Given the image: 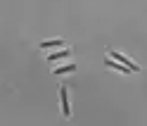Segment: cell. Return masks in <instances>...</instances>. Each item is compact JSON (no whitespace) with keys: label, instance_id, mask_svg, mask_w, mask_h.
Instances as JSON below:
<instances>
[{"label":"cell","instance_id":"obj_1","mask_svg":"<svg viewBox=\"0 0 147 126\" xmlns=\"http://www.w3.org/2000/svg\"><path fill=\"white\" fill-rule=\"evenodd\" d=\"M109 57H112L114 62H119V64H123V67H126L128 71H140V67H138V64H135L133 60H128V57H123L121 52H109Z\"/></svg>","mask_w":147,"mask_h":126},{"label":"cell","instance_id":"obj_2","mask_svg":"<svg viewBox=\"0 0 147 126\" xmlns=\"http://www.w3.org/2000/svg\"><path fill=\"white\" fill-rule=\"evenodd\" d=\"M59 100H62V114L64 117H69L71 110H69V95H67V86H62L59 88Z\"/></svg>","mask_w":147,"mask_h":126},{"label":"cell","instance_id":"obj_3","mask_svg":"<svg viewBox=\"0 0 147 126\" xmlns=\"http://www.w3.org/2000/svg\"><path fill=\"white\" fill-rule=\"evenodd\" d=\"M59 45H67L62 38H55V41H43V43H38V48H43V50H52V48H59Z\"/></svg>","mask_w":147,"mask_h":126},{"label":"cell","instance_id":"obj_4","mask_svg":"<svg viewBox=\"0 0 147 126\" xmlns=\"http://www.w3.org/2000/svg\"><path fill=\"white\" fill-rule=\"evenodd\" d=\"M69 71H76V64H64V67H57V69H52V74H69Z\"/></svg>","mask_w":147,"mask_h":126},{"label":"cell","instance_id":"obj_5","mask_svg":"<svg viewBox=\"0 0 147 126\" xmlns=\"http://www.w3.org/2000/svg\"><path fill=\"white\" fill-rule=\"evenodd\" d=\"M64 57H69V50H59V52H52V55L48 57V62L52 64V62H57V60H64Z\"/></svg>","mask_w":147,"mask_h":126}]
</instances>
